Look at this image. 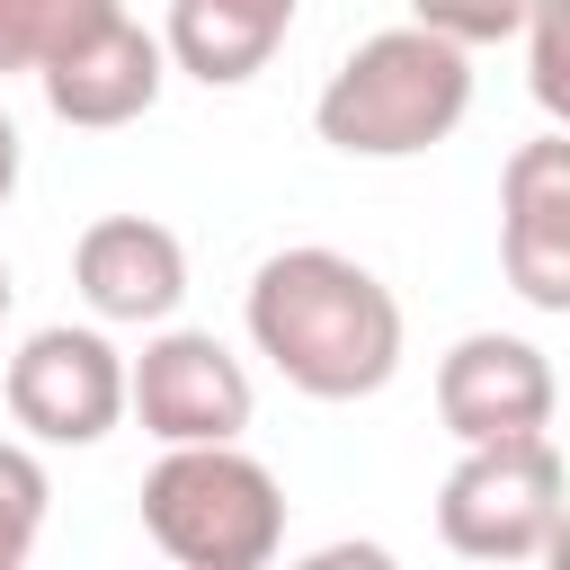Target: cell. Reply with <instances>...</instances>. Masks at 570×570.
Listing matches in <instances>:
<instances>
[{"label":"cell","mask_w":570,"mask_h":570,"mask_svg":"<svg viewBox=\"0 0 570 570\" xmlns=\"http://www.w3.org/2000/svg\"><path fill=\"white\" fill-rule=\"evenodd\" d=\"M249 338L303 401H365L401 374V303L338 249H276L249 276Z\"/></svg>","instance_id":"obj_1"},{"label":"cell","mask_w":570,"mask_h":570,"mask_svg":"<svg viewBox=\"0 0 570 570\" xmlns=\"http://www.w3.org/2000/svg\"><path fill=\"white\" fill-rule=\"evenodd\" d=\"M463 107H472V53L410 18V27L365 36L330 71V89L312 98V125L347 160H419L428 142L463 125Z\"/></svg>","instance_id":"obj_2"},{"label":"cell","mask_w":570,"mask_h":570,"mask_svg":"<svg viewBox=\"0 0 570 570\" xmlns=\"http://www.w3.org/2000/svg\"><path fill=\"white\" fill-rule=\"evenodd\" d=\"M142 534L178 570H258L285 543V490L258 454L232 445H169L142 472Z\"/></svg>","instance_id":"obj_3"},{"label":"cell","mask_w":570,"mask_h":570,"mask_svg":"<svg viewBox=\"0 0 570 570\" xmlns=\"http://www.w3.org/2000/svg\"><path fill=\"white\" fill-rule=\"evenodd\" d=\"M436 534L463 561H543L561 543V445H463V463L436 490Z\"/></svg>","instance_id":"obj_4"},{"label":"cell","mask_w":570,"mask_h":570,"mask_svg":"<svg viewBox=\"0 0 570 570\" xmlns=\"http://www.w3.org/2000/svg\"><path fill=\"white\" fill-rule=\"evenodd\" d=\"M125 410L160 445H232V436H249L258 392L214 330H160L151 321L142 356L125 365Z\"/></svg>","instance_id":"obj_5"},{"label":"cell","mask_w":570,"mask_h":570,"mask_svg":"<svg viewBox=\"0 0 570 570\" xmlns=\"http://www.w3.org/2000/svg\"><path fill=\"white\" fill-rule=\"evenodd\" d=\"M9 419L36 436V445H98L116 419H125V356L107 347V330H36L18 356H9Z\"/></svg>","instance_id":"obj_6"},{"label":"cell","mask_w":570,"mask_h":570,"mask_svg":"<svg viewBox=\"0 0 570 570\" xmlns=\"http://www.w3.org/2000/svg\"><path fill=\"white\" fill-rule=\"evenodd\" d=\"M552 356L534 338H508V330H472L445 347L436 365V419L445 436L463 445H517V436H552Z\"/></svg>","instance_id":"obj_7"},{"label":"cell","mask_w":570,"mask_h":570,"mask_svg":"<svg viewBox=\"0 0 570 570\" xmlns=\"http://www.w3.org/2000/svg\"><path fill=\"white\" fill-rule=\"evenodd\" d=\"M499 267L534 312H570V142L534 134L499 169Z\"/></svg>","instance_id":"obj_8"},{"label":"cell","mask_w":570,"mask_h":570,"mask_svg":"<svg viewBox=\"0 0 570 570\" xmlns=\"http://www.w3.org/2000/svg\"><path fill=\"white\" fill-rule=\"evenodd\" d=\"M36 80H45V107H53L62 125L107 134V125L151 116V98H160V80H169V53H160V36H142L125 9H107V18L80 27L53 62H36Z\"/></svg>","instance_id":"obj_9"},{"label":"cell","mask_w":570,"mask_h":570,"mask_svg":"<svg viewBox=\"0 0 570 570\" xmlns=\"http://www.w3.org/2000/svg\"><path fill=\"white\" fill-rule=\"evenodd\" d=\"M71 285H80V303L98 321L151 330V321H169L187 303V249L151 214H98L80 232V249H71Z\"/></svg>","instance_id":"obj_10"},{"label":"cell","mask_w":570,"mask_h":570,"mask_svg":"<svg viewBox=\"0 0 570 570\" xmlns=\"http://www.w3.org/2000/svg\"><path fill=\"white\" fill-rule=\"evenodd\" d=\"M294 9L303 0H169L160 53H169V71H187L205 89H240V80H258L276 62Z\"/></svg>","instance_id":"obj_11"},{"label":"cell","mask_w":570,"mask_h":570,"mask_svg":"<svg viewBox=\"0 0 570 570\" xmlns=\"http://www.w3.org/2000/svg\"><path fill=\"white\" fill-rule=\"evenodd\" d=\"M116 0H0V71H36L53 62L80 27H98Z\"/></svg>","instance_id":"obj_12"},{"label":"cell","mask_w":570,"mask_h":570,"mask_svg":"<svg viewBox=\"0 0 570 570\" xmlns=\"http://www.w3.org/2000/svg\"><path fill=\"white\" fill-rule=\"evenodd\" d=\"M45 499H53L45 463H36L27 445H0V570H18V561L36 552V534H45Z\"/></svg>","instance_id":"obj_13"},{"label":"cell","mask_w":570,"mask_h":570,"mask_svg":"<svg viewBox=\"0 0 570 570\" xmlns=\"http://www.w3.org/2000/svg\"><path fill=\"white\" fill-rule=\"evenodd\" d=\"M525 9H534V0H410V18L436 27V36L463 45V53H481V45H517Z\"/></svg>","instance_id":"obj_14"},{"label":"cell","mask_w":570,"mask_h":570,"mask_svg":"<svg viewBox=\"0 0 570 570\" xmlns=\"http://www.w3.org/2000/svg\"><path fill=\"white\" fill-rule=\"evenodd\" d=\"M517 36H525V53H534V98H543V116H570V71H561V0H534Z\"/></svg>","instance_id":"obj_15"},{"label":"cell","mask_w":570,"mask_h":570,"mask_svg":"<svg viewBox=\"0 0 570 570\" xmlns=\"http://www.w3.org/2000/svg\"><path fill=\"white\" fill-rule=\"evenodd\" d=\"M9 187H18V125L0 116V205H9Z\"/></svg>","instance_id":"obj_16"},{"label":"cell","mask_w":570,"mask_h":570,"mask_svg":"<svg viewBox=\"0 0 570 570\" xmlns=\"http://www.w3.org/2000/svg\"><path fill=\"white\" fill-rule=\"evenodd\" d=\"M9 294H18V285H9V267H0V321H9Z\"/></svg>","instance_id":"obj_17"}]
</instances>
